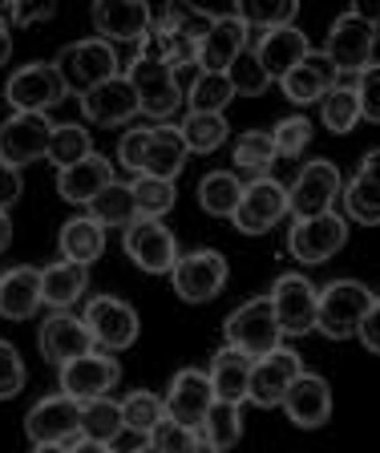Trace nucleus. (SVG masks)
Returning <instances> with one entry per match:
<instances>
[{
    "label": "nucleus",
    "instance_id": "1",
    "mask_svg": "<svg viewBox=\"0 0 380 453\" xmlns=\"http://www.w3.org/2000/svg\"><path fill=\"white\" fill-rule=\"evenodd\" d=\"M138 89V102H142V113L150 118H171L182 105V89L174 81V65H171V49H166V33L162 28H150V37L138 45V57L130 61V73H125Z\"/></svg>",
    "mask_w": 380,
    "mask_h": 453
},
{
    "label": "nucleus",
    "instance_id": "2",
    "mask_svg": "<svg viewBox=\"0 0 380 453\" xmlns=\"http://www.w3.org/2000/svg\"><path fill=\"white\" fill-rule=\"evenodd\" d=\"M53 65H57L65 89H73V94L86 97L89 89L105 85L110 77H118V53H114L110 41L89 37V41H73V45H65Z\"/></svg>",
    "mask_w": 380,
    "mask_h": 453
},
{
    "label": "nucleus",
    "instance_id": "3",
    "mask_svg": "<svg viewBox=\"0 0 380 453\" xmlns=\"http://www.w3.org/2000/svg\"><path fill=\"white\" fill-rule=\"evenodd\" d=\"M279 340H284V332H279L271 296H259V300L239 303V308L227 316V344L239 349V352H247L251 360L276 352Z\"/></svg>",
    "mask_w": 380,
    "mask_h": 453
},
{
    "label": "nucleus",
    "instance_id": "4",
    "mask_svg": "<svg viewBox=\"0 0 380 453\" xmlns=\"http://www.w3.org/2000/svg\"><path fill=\"white\" fill-rule=\"evenodd\" d=\"M376 296L356 280H336L320 292V324L315 328L328 340H348L352 332H361L364 316H369Z\"/></svg>",
    "mask_w": 380,
    "mask_h": 453
},
{
    "label": "nucleus",
    "instance_id": "5",
    "mask_svg": "<svg viewBox=\"0 0 380 453\" xmlns=\"http://www.w3.org/2000/svg\"><path fill=\"white\" fill-rule=\"evenodd\" d=\"M227 275H231L227 259H223L219 251H210V247L179 255V264L171 267L174 292H179V300H186V303H210L223 288H227Z\"/></svg>",
    "mask_w": 380,
    "mask_h": 453
},
{
    "label": "nucleus",
    "instance_id": "6",
    "mask_svg": "<svg viewBox=\"0 0 380 453\" xmlns=\"http://www.w3.org/2000/svg\"><path fill=\"white\" fill-rule=\"evenodd\" d=\"M340 190H344V182H340L336 162L315 158V162H308V166L300 170V179H295L292 190H287V211H292L295 219L328 215Z\"/></svg>",
    "mask_w": 380,
    "mask_h": 453
},
{
    "label": "nucleus",
    "instance_id": "7",
    "mask_svg": "<svg viewBox=\"0 0 380 453\" xmlns=\"http://www.w3.org/2000/svg\"><path fill=\"white\" fill-rule=\"evenodd\" d=\"M271 308L284 336H308L320 324V292L304 275H279L271 288Z\"/></svg>",
    "mask_w": 380,
    "mask_h": 453
},
{
    "label": "nucleus",
    "instance_id": "8",
    "mask_svg": "<svg viewBox=\"0 0 380 453\" xmlns=\"http://www.w3.org/2000/svg\"><path fill=\"white\" fill-rule=\"evenodd\" d=\"M65 81H61L57 65L49 61H33V65L17 69L4 85V97H9L12 113H45L49 105H57L65 97Z\"/></svg>",
    "mask_w": 380,
    "mask_h": 453
},
{
    "label": "nucleus",
    "instance_id": "9",
    "mask_svg": "<svg viewBox=\"0 0 380 453\" xmlns=\"http://www.w3.org/2000/svg\"><path fill=\"white\" fill-rule=\"evenodd\" d=\"M372 49H376V28L369 20H361L356 12H344L328 33V61L336 65V73H352L361 77L372 65Z\"/></svg>",
    "mask_w": 380,
    "mask_h": 453
},
{
    "label": "nucleus",
    "instance_id": "10",
    "mask_svg": "<svg viewBox=\"0 0 380 453\" xmlns=\"http://www.w3.org/2000/svg\"><path fill=\"white\" fill-rule=\"evenodd\" d=\"M122 247L133 264L150 275L171 272V267L179 264V243H174L171 226H162V219H133V223L125 226Z\"/></svg>",
    "mask_w": 380,
    "mask_h": 453
},
{
    "label": "nucleus",
    "instance_id": "11",
    "mask_svg": "<svg viewBox=\"0 0 380 453\" xmlns=\"http://www.w3.org/2000/svg\"><path fill=\"white\" fill-rule=\"evenodd\" d=\"M284 215H287V187L284 182L251 179L247 187H243L239 211L231 219H235V226L243 231V235H267Z\"/></svg>",
    "mask_w": 380,
    "mask_h": 453
},
{
    "label": "nucleus",
    "instance_id": "12",
    "mask_svg": "<svg viewBox=\"0 0 380 453\" xmlns=\"http://www.w3.org/2000/svg\"><path fill=\"white\" fill-rule=\"evenodd\" d=\"M25 434L33 445H65L69 437L81 434V401L65 393H53L29 409L25 417Z\"/></svg>",
    "mask_w": 380,
    "mask_h": 453
},
{
    "label": "nucleus",
    "instance_id": "13",
    "mask_svg": "<svg viewBox=\"0 0 380 453\" xmlns=\"http://www.w3.org/2000/svg\"><path fill=\"white\" fill-rule=\"evenodd\" d=\"M53 126L45 122V113H12L9 122H0V162L4 166H29V162L45 158Z\"/></svg>",
    "mask_w": 380,
    "mask_h": 453
},
{
    "label": "nucleus",
    "instance_id": "14",
    "mask_svg": "<svg viewBox=\"0 0 380 453\" xmlns=\"http://www.w3.org/2000/svg\"><path fill=\"white\" fill-rule=\"evenodd\" d=\"M348 243V223L340 215H315V219H295L287 247L300 264H328L340 247Z\"/></svg>",
    "mask_w": 380,
    "mask_h": 453
},
{
    "label": "nucleus",
    "instance_id": "15",
    "mask_svg": "<svg viewBox=\"0 0 380 453\" xmlns=\"http://www.w3.org/2000/svg\"><path fill=\"white\" fill-rule=\"evenodd\" d=\"M81 320H86L94 344H102L110 352L130 349L133 340H138V311L125 300H118V296H94Z\"/></svg>",
    "mask_w": 380,
    "mask_h": 453
},
{
    "label": "nucleus",
    "instance_id": "16",
    "mask_svg": "<svg viewBox=\"0 0 380 453\" xmlns=\"http://www.w3.org/2000/svg\"><path fill=\"white\" fill-rule=\"evenodd\" d=\"M304 372V365H300V352L284 349L279 344L276 352H267V357L255 360V368H251V388H247V401H255L259 409H276L284 405L287 388H292V380Z\"/></svg>",
    "mask_w": 380,
    "mask_h": 453
},
{
    "label": "nucleus",
    "instance_id": "17",
    "mask_svg": "<svg viewBox=\"0 0 380 453\" xmlns=\"http://www.w3.org/2000/svg\"><path fill=\"white\" fill-rule=\"evenodd\" d=\"M154 9L142 0H97L94 4V28L102 41H122V45H142L150 37Z\"/></svg>",
    "mask_w": 380,
    "mask_h": 453
},
{
    "label": "nucleus",
    "instance_id": "18",
    "mask_svg": "<svg viewBox=\"0 0 380 453\" xmlns=\"http://www.w3.org/2000/svg\"><path fill=\"white\" fill-rule=\"evenodd\" d=\"M210 405H215V385H210L207 372L199 368H182L179 377L171 380V393H166V417L186 429H202Z\"/></svg>",
    "mask_w": 380,
    "mask_h": 453
},
{
    "label": "nucleus",
    "instance_id": "19",
    "mask_svg": "<svg viewBox=\"0 0 380 453\" xmlns=\"http://www.w3.org/2000/svg\"><path fill=\"white\" fill-rule=\"evenodd\" d=\"M118 360L114 357H102V352H86V357L69 360L65 368H61V388H65V396H73V401H97V396H105L110 388L118 385Z\"/></svg>",
    "mask_w": 380,
    "mask_h": 453
},
{
    "label": "nucleus",
    "instance_id": "20",
    "mask_svg": "<svg viewBox=\"0 0 380 453\" xmlns=\"http://www.w3.org/2000/svg\"><path fill=\"white\" fill-rule=\"evenodd\" d=\"M81 110H86V118L94 126H122V122H130L133 113L142 110V102H138V89H133L130 77L118 73V77H110L105 85L89 89V94L81 97Z\"/></svg>",
    "mask_w": 380,
    "mask_h": 453
},
{
    "label": "nucleus",
    "instance_id": "21",
    "mask_svg": "<svg viewBox=\"0 0 380 453\" xmlns=\"http://www.w3.org/2000/svg\"><path fill=\"white\" fill-rule=\"evenodd\" d=\"M94 352V336H89L86 320H77V316H65V311H53L45 324H41V357L49 365L65 368L69 360L86 357Z\"/></svg>",
    "mask_w": 380,
    "mask_h": 453
},
{
    "label": "nucleus",
    "instance_id": "22",
    "mask_svg": "<svg viewBox=\"0 0 380 453\" xmlns=\"http://www.w3.org/2000/svg\"><path fill=\"white\" fill-rule=\"evenodd\" d=\"M247 25L239 20V12H215V25L199 45V65L202 73H227L243 49H247Z\"/></svg>",
    "mask_w": 380,
    "mask_h": 453
},
{
    "label": "nucleus",
    "instance_id": "23",
    "mask_svg": "<svg viewBox=\"0 0 380 453\" xmlns=\"http://www.w3.org/2000/svg\"><path fill=\"white\" fill-rule=\"evenodd\" d=\"M284 409L300 429H320V425H328V417H332V388H328L323 377L300 372L284 396Z\"/></svg>",
    "mask_w": 380,
    "mask_h": 453
},
{
    "label": "nucleus",
    "instance_id": "24",
    "mask_svg": "<svg viewBox=\"0 0 380 453\" xmlns=\"http://www.w3.org/2000/svg\"><path fill=\"white\" fill-rule=\"evenodd\" d=\"M336 77L340 73H336V65L328 61V53L312 49L292 73L279 77V85H284V94L292 97L295 105H312V102H323L328 89H336Z\"/></svg>",
    "mask_w": 380,
    "mask_h": 453
},
{
    "label": "nucleus",
    "instance_id": "25",
    "mask_svg": "<svg viewBox=\"0 0 380 453\" xmlns=\"http://www.w3.org/2000/svg\"><path fill=\"white\" fill-rule=\"evenodd\" d=\"M251 368L255 360L247 352L239 349H219L215 360H210V385H215V401H227V405H243L247 401V388H251Z\"/></svg>",
    "mask_w": 380,
    "mask_h": 453
},
{
    "label": "nucleus",
    "instance_id": "26",
    "mask_svg": "<svg viewBox=\"0 0 380 453\" xmlns=\"http://www.w3.org/2000/svg\"><path fill=\"white\" fill-rule=\"evenodd\" d=\"M255 53H259V61H263V69L271 73V81H279V77L292 73V69L312 53V45H308V37L295 25H284V28L263 33L259 45H255Z\"/></svg>",
    "mask_w": 380,
    "mask_h": 453
},
{
    "label": "nucleus",
    "instance_id": "27",
    "mask_svg": "<svg viewBox=\"0 0 380 453\" xmlns=\"http://www.w3.org/2000/svg\"><path fill=\"white\" fill-rule=\"evenodd\" d=\"M110 182H114V166H110L102 154H89V158H81L77 166H69L57 174L61 198H65V203H77V207H89Z\"/></svg>",
    "mask_w": 380,
    "mask_h": 453
},
{
    "label": "nucleus",
    "instance_id": "28",
    "mask_svg": "<svg viewBox=\"0 0 380 453\" xmlns=\"http://www.w3.org/2000/svg\"><path fill=\"white\" fill-rule=\"evenodd\" d=\"M41 308V272L37 267H9L0 275V316L29 320Z\"/></svg>",
    "mask_w": 380,
    "mask_h": 453
},
{
    "label": "nucleus",
    "instance_id": "29",
    "mask_svg": "<svg viewBox=\"0 0 380 453\" xmlns=\"http://www.w3.org/2000/svg\"><path fill=\"white\" fill-rule=\"evenodd\" d=\"M186 142H182V130L179 126H158L150 130V150H146V170L150 179H162V182H174L182 166H186Z\"/></svg>",
    "mask_w": 380,
    "mask_h": 453
},
{
    "label": "nucleus",
    "instance_id": "30",
    "mask_svg": "<svg viewBox=\"0 0 380 453\" xmlns=\"http://www.w3.org/2000/svg\"><path fill=\"white\" fill-rule=\"evenodd\" d=\"M86 292V267L73 264V259H57V264L41 267V303L65 311L69 303L81 300Z\"/></svg>",
    "mask_w": 380,
    "mask_h": 453
},
{
    "label": "nucleus",
    "instance_id": "31",
    "mask_svg": "<svg viewBox=\"0 0 380 453\" xmlns=\"http://www.w3.org/2000/svg\"><path fill=\"white\" fill-rule=\"evenodd\" d=\"M61 251H65V259L89 267L94 259H102V251H105V226L94 223L89 215L69 219V223L61 226Z\"/></svg>",
    "mask_w": 380,
    "mask_h": 453
},
{
    "label": "nucleus",
    "instance_id": "32",
    "mask_svg": "<svg viewBox=\"0 0 380 453\" xmlns=\"http://www.w3.org/2000/svg\"><path fill=\"white\" fill-rule=\"evenodd\" d=\"M239 198H243V182L227 170H210L207 179L199 182V203L207 215L215 219H231L239 211Z\"/></svg>",
    "mask_w": 380,
    "mask_h": 453
},
{
    "label": "nucleus",
    "instance_id": "33",
    "mask_svg": "<svg viewBox=\"0 0 380 453\" xmlns=\"http://www.w3.org/2000/svg\"><path fill=\"white\" fill-rule=\"evenodd\" d=\"M89 219L102 226H130L138 219V203H133V190L125 182H110L102 195L89 203Z\"/></svg>",
    "mask_w": 380,
    "mask_h": 453
},
{
    "label": "nucleus",
    "instance_id": "34",
    "mask_svg": "<svg viewBox=\"0 0 380 453\" xmlns=\"http://www.w3.org/2000/svg\"><path fill=\"white\" fill-rule=\"evenodd\" d=\"M235 12L251 33H271V28L295 25L300 4L295 0H243V4H235Z\"/></svg>",
    "mask_w": 380,
    "mask_h": 453
},
{
    "label": "nucleus",
    "instance_id": "35",
    "mask_svg": "<svg viewBox=\"0 0 380 453\" xmlns=\"http://www.w3.org/2000/svg\"><path fill=\"white\" fill-rule=\"evenodd\" d=\"M179 130H182V142H186L190 154H210L227 142L231 126L223 113H186V122H182Z\"/></svg>",
    "mask_w": 380,
    "mask_h": 453
},
{
    "label": "nucleus",
    "instance_id": "36",
    "mask_svg": "<svg viewBox=\"0 0 380 453\" xmlns=\"http://www.w3.org/2000/svg\"><path fill=\"white\" fill-rule=\"evenodd\" d=\"M276 138L267 130H247L235 138V166L247 170L251 179H267V170L276 162Z\"/></svg>",
    "mask_w": 380,
    "mask_h": 453
},
{
    "label": "nucleus",
    "instance_id": "37",
    "mask_svg": "<svg viewBox=\"0 0 380 453\" xmlns=\"http://www.w3.org/2000/svg\"><path fill=\"white\" fill-rule=\"evenodd\" d=\"M122 429H125V421H122V405H118V401L97 396V401H86V405H81V437L110 445Z\"/></svg>",
    "mask_w": 380,
    "mask_h": 453
},
{
    "label": "nucleus",
    "instance_id": "38",
    "mask_svg": "<svg viewBox=\"0 0 380 453\" xmlns=\"http://www.w3.org/2000/svg\"><path fill=\"white\" fill-rule=\"evenodd\" d=\"M89 154H94V142H89V130H81V126H73V122L53 126V138H49V154H45V158L53 162L57 170L77 166V162L89 158Z\"/></svg>",
    "mask_w": 380,
    "mask_h": 453
},
{
    "label": "nucleus",
    "instance_id": "39",
    "mask_svg": "<svg viewBox=\"0 0 380 453\" xmlns=\"http://www.w3.org/2000/svg\"><path fill=\"white\" fill-rule=\"evenodd\" d=\"M231 97H235V89H231L227 73H199V81L190 85L182 102L190 105V113H223Z\"/></svg>",
    "mask_w": 380,
    "mask_h": 453
},
{
    "label": "nucleus",
    "instance_id": "40",
    "mask_svg": "<svg viewBox=\"0 0 380 453\" xmlns=\"http://www.w3.org/2000/svg\"><path fill=\"white\" fill-rule=\"evenodd\" d=\"M320 118L332 134H348L361 122V102H356V85H336L320 102Z\"/></svg>",
    "mask_w": 380,
    "mask_h": 453
},
{
    "label": "nucleus",
    "instance_id": "41",
    "mask_svg": "<svg viewBox=\"0 0 380 453\" xmlns=\"http://www.w3.org/2000/svg\"><path fill=\"white\" fill-rule=\"evenodd\" d=\"M243 437V421H239V405H227V401H215L202 421V441H210L219 453H227L231 445H239Z\"/></svg>",
    "mask_w": 380,
    "mask_h": 453
},
{
    "label": "nucleus",
    "instance_id": "42",
    "mask_svg": "<svg viewBox=\"0 0 380 453\" xmlns=\"http://www.w3.org/2000/svg\"><path fill=\"white\" fill-rule=\"evenodd\" d=\"M162 417H166V401H162V396H154V393H130L122 401V421H125V429H130V434L150 437L154 425H158Z\"/></svg>",
    "mask_w": 380,
    "mask_h": 453
},
{
    "label": "nucleus",
    "instance_id": "43",
    "mask_svg": "<svg viewBox=\"0 0 380 453\" xmlns=\"http://www.w3.org/2000/svg\"><path fill=\"white\" fill-rule=\"evenodd\" d=\"M133 203H138V219H162L174 207V182L150 179V174H138V182H130Z\"/></svg>",
    "mask_w": 380,
    "mask_h": 453
},
{
    "label": "nucleus",
    "instance_id": "44",
    "mask_svg": "<svg viewBox=\"0 0 380 453\" xmlns=\"http://www.w3.org/2000/svg\"><path fill=\"white\" fill-rule=\"evenodd\" d=\"M340 198H344L348 219H356L361 226H380V187H372V182H364L361 174H356V179L340 190Z\"/></svg>",
    "mask_w": 380,
    "mask_h": 453
},
{
    "label": "nucleus",
    "instance_id": "45",
    "mask_svg": "<svg viewBox=\"0 0 380 453\" xmlns=\"http://www.w3.org/2000/svg\"><path fill=\"white\" fill-rule=\"evenodd\" d=\"M227 77H231V89H235V94H247V97H259L267 85H271V73L263 69L255 49H243V53L231 61Z\"/></svg>",
    "mask_w": 380,
    "mask_h": 453
},
{
    "label": "nucleus",
    "instance_id": "46",
    "mask_svg": "<svg viewBox=\"0 0 380 453\" xmlns=\"http://www.w3.org/2000/svg\"><path fill=\"white\" fill-rule=\"evenodd\" d=\"M150 445L158 453H190L194 445H199V429H186V425L171 421V417H162V421L154 425Z\"/></svg>",
    "mask_w": 380,
    "mask_h": 453
},
{
    "label": "nucleus",
    "instance_id": "47",
    "mask_svg": "<svg viewBox=\"0 0 380 453\" xmlns=\"http://www.w3.org/2000/svg\"><path fill=\"white\" fill-rule=\"evenodd\" d=\"M271 138H276L279 158H300L308 150V142H312V122L308 118H287V122H279L271 130Z\"/></svg>",
    "mask_w": 380,
    "mask_h": 453
},
{
    "label": "nucleus",
    "instance_id": "48",
    "mask_svg": "<svg viewBox=\"0 0 380 453\" xmlns=\"http://www.w3.org/2000/svg\"><path fill=\"white\" fill-rule=\"evenodd\" d=\"M20 388H25V365L9 340H0V401H12Z\"/></svg>",
    "mask_w": 380,
    "mask_h": 453
},
{
    "label": "nucleus",
    "instance_id": "49",
    "mask_svg": "<svg viewBox=\"0 0 380 453\" xmlns=\"http://www.w3.org/2000/svg\"><path fill=\"white\" fill-rule=\"evenodd\" d=\"M356 102H361V118L364 122L380 126V65H369L356 81Z\"/></svg>",
    "mask_w": 380,
    "mask_h": 453
},
{
    "label": "nucleus",
    "instance_id": "50",
    "mask_svg": "<svg viewBox=\"0 0 380 453\" xmlns=\"http://www.w3.org/2000/svg\"><path fill=\"white\" fill-rule=\"evenodd\" d=\"M146 150H150V130H125V138L118 142V162L125 170H146Z\"/></svg>",
    "mask_w": 380,
    "mask_h": 453
},
{
    "label": "nucleus",
    "instance_id": "51",
    "mask_svg": "<svg viewBox=\"0 0 380 453\" xmlns=\"http://www.w3.org/2000/svg\"><path fill=\"white\" fill-rule=\"evenodd\" d=\"M53 12H57V4L41 0V4H12V9H0V17L17 20V25H37V20H49Z\"/></svg>",
    "mask_w": 380,
    "mask_h": 453
},
{
    "label": "nucleus",
    "instance_id": "52",
    "mask_svg": "<svg viewBox=\"0 0 380 453\" xmlns=\"http://www.w3.org/2000/svg\"><path fill=\"white\" fill-rule=\"evenodd\" d=\"M356 336L364 340V349L380 357V296L372 300V308H369V316H364V324H361V332H356Z\"/></svg>",
    "mask_w": 380,
    "mask_h": 453
},
{
    "label": "nucleus",
    "instance_id": "53",
    "mask_svg": "<svg viewBox=\"0 0 380 453\" xmlns=\"http://www.w3.org/2000/svg\"><path fill=\"white\" fill-rule=\"evenodd\" d=\"M20 198V170L0 162V211H9Z\"/></svg>",
    "mask_w": 380,
    "mask_h": 453
},
{
    "label": "nucleus",
    "instance_id": "54",
    "mask_svg": "<svg viewBox=\"0 0 380 453\" xmlns=\"http://www.w3.org/2000/svg\"><path fill=\"white\" fill-rule=\"evenodd\" d=\"M361 179L372 182V187H380V150H369L361 162Z\"/></svg>",
    "mask_w": 380,
    "mask_h": 453
},
{
    "label": "nucleus",
    "instance_id": "55",
    "mask_svg": "<svg viewBox=\"0 0 380 453\" xmlns=\"http://www.w3.org/2000/svg\"><path fill=\"white\" fill-rule=\"evenodd\" d=\"M352 12H356L361 20H369L372 28L380 25V0H361V4H352Z\"/></svg>",
    "mask_w": 380,
    "mask_h": 453
},
{
    "label": "nucleus",
    "instance_id": "56",
    "mask_svg": "<svg viewBox=\"0 0 380 453\" xmlns=\"http://www.w3.org/2000/svg\"><path fill=\"white\" fill-rule=\"evenodd\" d=\"M12 57V33H9V20L0 17V65Z\"/></svg>",
    "mask_w": 380,
    "mask_h": 453
},
{
    "label": "nucleus",
    "instance_id": "57",
    "mask_svg": "<svg viewBox=\"0 0 380 453\" xmlns=\"http://www.w3.org/2000/svg\"><path fill=\"white\" fill-rule=\"evenodd\" d=\"M69 453H114V449H110L105 441H89V437H81V441H77Z\"/></svg>",
    "mask_w": 380,
    "mask_h": 453
},
{
    "label": "nucleus",
    "instance_id": "58",
    "mask_svg": "<svg viewBox=\"0 0 380 453\" xmlns=\"http://www.w3.org/2000/svg\"><path fill=\"white\" fill-rule=\"evenodd\" d=\"M12 243V223H9V211H0V251Z\"/></svg>",
    "mask_w": 380,
    "mask_h": 453
},
{
    "label": "nucleus",
    "instance_id": "59",
    "mask_svg": "<svg viewBox=\"0 0 380 453\" xmlns=\"http://www.w3.org/2000/svg\"><path fill=\"white\" fill-rule=\"evenodd\" d=\"M33 453H69L65 445H33Z\"/></svg>",
    "mask_w": 380,
    "mask_h": 453
},
{
    "label": "nucleus",
    "instance_id": "60",
    "mask_svg": "<svg viewBox=\"0 0 380 453\" xmlns=\"http://www.w3.org/2000/svg\"><path fill=\"white\" fill-rule=\"evenodd\" d=\"M190 453H219V449H215V445H210V441H202V437H199V445H194V449H190Z\"/></svg>",
    "mask_w": 380,
    "mask_h": 453
},
{
    "label": "nucleus",
    "instance_id": "61",
    "mask_svg": "<svg viewBox=\"0 0 380 453\" xmlns=\"http://www.w3.org/2000/svg\"><path fill=\"white\" fill-rule=\"evenodd\" d=\"M133 453H158V449H154V445H138V449H133Z\"/></svg>",
    "mask_w": 380,
    "mask_h": 453
}]
</instances>
